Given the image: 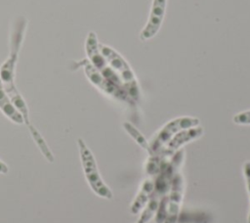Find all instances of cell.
<instances>
[{
	"label": "cell",
	"instance_id": "obj_1",
	"mask_svg": "<svg viewBox=\"0 0 250 223\" xmlns=\"http://www.w3.org/2000/svg\"><path fill=\"white\" fill-rule=\"evenodd\" d=\"M27 25L28 21L25 17H19L12 23L10 30L9 55L3 62V64L0 66V79L5 92L9 96L10 100L12 101L16 109L22 115L24 124L27 126L28 131L30 132L35 144L40 149L44 157L48 161L53 162L55 160V157L40 132L31 123L28 107L15 84L16 67L21 49V45L24 40Z\"/></svg>",
	"mask_w": 250,
	"mask_h": 223
},
{
	"label": "cell",
	"instance_id": "obj_2",
	"mask_svg": "<svg viewBox=\"0 0 250 223\" xmlns=\"http://www.w3.org/2000/svg\"><path fill=\"white\" fill-rule=\"evenodd\" d=\"M101 53L104 57L108 66L119 78L122 87L132 102H136L140 97V88L137 78L126 60L111 47L99 43Z\"/></svg>",
	"mask_w": 250,
	"mask_h": 223
},
{
	"label": "cell",
	"instance_id": "obj_3",
	"mask_svg": "<svg viewBox=\"0 0 250 223\" xmlns=\"http://www.w3.org/2000/svg\"><path fill=\"white\" fill-rule=\"evenodd\" d=\"M77 145L79 149V155H80L83 172L90 188L96 195H98L101 198H104L106 200L112 199L113 197L112 192L103 180L100 174L95 156L92 154L91 150L88 148L86 143L81 138L77 140Z\"/></svg>",
	"mask_w": 250,
	"mask_h": 223
},
{
	"label": "cell",
	"instance_id": "obj_4",
	"mask_svg": "<svg viewBox=\"0 0 250 223\" xmlns=\"http://www.w3.org/2000/svg\"><path fill=\"white\" fill-rule=\"evenodd\" d=\"M199 125V119L192 116H181L167 122L152 137L149 145V156L157 155L165 145L180 131Z\"/></svg>",
	"mask_w": 250,
	"mask_h": 223
},
{
	"label": "cell",
	"instance_id": "obj_5",
	"mask_svg": "<svg viewBox=\"0 0 250 223\" xmlns=\"http://www.w3.org/2000/svg\"><path fill=\"white\" fill-rule=\"evenodd\" d=\"M79 66H81L84 69V72L88 79L91 81L92 84H94L97 88H99L104 93L111 96L112 98H115L117 100L127 102V103H133L131 99L128 97V95L125 93L124 90H122L120 87L114 85L110 81H108L89 61L88 59H84L79 62Z\"/></svg>",
	"mask_w": 250,
	"mask_h": 223
},
{
	"label": "cell",
	"instance_id": "obj_6",
	"mask_svg": "<svg viewBox=\"0 0 250 223\" xmlns=\"http://www.w3.org/2000/svg\"><path fill=\"white\" fill-rule=\"evenodd\" d=\"M184 177L181 174L180 170H178L172 180V184L169 190V195L167 194L162 200L165 202L166 208V217L163 223H176L181 203L184 196Z\"/></svg>",
	"mask_w": 250,
	"mask_h": 223
},
{
	"label": "cell",
	"instance_id": "obj_7",
	"mask_svg": "<svg viewBox=\"0 0 250 223\" xmlns=\"http://www.w3.org/2000/svg\"><path fill=\"white\" fill-rule=\"evenodd\" d=\"M204 133V129L202 126L197 125L194 127H190L188 129H184L177 133L166 145L165 147L155 156H160L163 160H167V158H171L174 154H176L181 148L191 141H194L200 138ZM154 156V155H153Z\"/></svg>",
	"mask_w": 250,
	"mask_h": 223
},
{
	"label": "cell",
	"instance_id": "obj_8",
	"mask_svg": "<svg viewBox=\"0 0 250 223\" xmlns=\"http://www.w3.org/2000/svg\"><path fill=\"white\" fill-rule=\"evenodd\" d=\"M166 5L167 0H152L147 22L139 35L141 41H147L157 34L165 17Z\"/></svg>",
	"mask_w": 250,
	"mask_h": 223
},
{
	"label": "cell",
	"instance_id": "obj_9",
	"mask_svg": "<svg viewBox=\"0 0 250 223\" xmlns=\"http://www.w3.org/2000/svg\"><path fill=\"white\" fill-rule=\"evenodd\" d=\"M0 111L4 113L5 116H7L14 123H17V124L24 123L22 115L16 109V107L10 100L9 96L5 92L1 79H0Z\"/></svg>",
	"mask_w": 250,
	"mask_h": 223
},
{
	"label": "cell",
	"instance_id": "obj_10",
	"mask_svg": "<svg viewBox=\"0 0 250 223\" xmlns=\"http://www.w3.org/2000/svg\"><path fill=\"white\" fill-rule=\"evenodd\" d=\"M153 187H154V180L153 179H146L143 183L139 194L137 195L136 199L134 200V201L131 205V213L137 214L142 209H144L146 207V203L148 202V201H149V199L152 195Z\"/></svg>",
	"mask_w": 250,
	"mask_h": 223
},
{
	"label": "cell",
	"instance_id": "obj_11",
	"mask_svg": "<svg viewBox=\"0 0 250 223\" xmlns=\"http://www.w3.org/2000/svg\"><path fill=\"white\" fill-rule=\"evenodd\" d=\"M125 130L128 132V134H130L132 136V138L142 147L144 148L147 153L149 152V145L146 142V140L145 139V137L141 134V132L139 130H137L131 123L129 122H124L123 124Z\"/></svg>",
	"mask_w": 250,
	"mask_h": 223
},
{
	"label": "cell",
	"instance_id": "obj_12",
	"mask_svg": "<svg viewBox=\"0 0 250 223\" xmlns=\"http://www.w3.org/2000/svg\"><path fill=\"white\" fill-rule=\"evenodd\" d=\"M232 121L239 125H250V110L234 114Z\"/></svg>",
	"mask_w": 250,
	"mask_h": 223
},
{
	"label": "cell",
	"instance_id": "obj_13",
	"mask_svg": "<svg viewBox=\"0 0 250 223\" xmlns=\"http://www.w3.org/2000/svg\"><path fill=\"white\" fill-rule=\"evenodd\" d=\"M243 174H244V177L246 180V186H247V190L249 192V197H250V160L244 162ZM248 223H250V211H249V215H248Z\"/></svg>",
	"mask_w": 250,
	"mask_h": 223
},
{
	"label": "cell",
	"instance_id": "obj_14",
	"mask_svg": "<svg viewBox=\"0 0 250 223\" xmlns=\"http://www.w3.org/2000/svg\"><path fill=\"white\" fill-rule=\"evenodd\" d=\"M9 171V167L0 159V174H6Z\"/></svg>",
	"mask_w": 250,
	"mask_h": 223
}]
</instances>
